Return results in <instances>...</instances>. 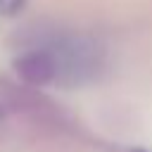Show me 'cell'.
Segmentation results:
<instances>
[{"mask_svg": "<svg viewBox=\"0 0 152 152\" xmlns=\"http://www.w3.org/2000/svg\"><path fill=\"white\" fill-rule=\"evenodd\" d=\"M131 152H147V150H140V147H135V150H131Z\"/></svg>", "mask_w": 152, "mask_h": 152, "instance_id": "cell-3", "label": "cell"}, {"mask_svg": "<svg viewBox=\"0 0 152 152\" xmlns=\"http://www.w3.org/2000/svg\"><path fill=\"white\" fill-rule=\"evenodd\" d=\"M24 5H26V0H0V14H2V17H12V14H17Z\"/></svg>", "mask_w": 152, "mask_h": 152, "instance_id": "cell-2", "label": "cell"}, {"mask_svg": "<svg viewBox=\"0 0 152 152\" xmlns=\"http://www.w3.org/2000/svg\"><path fill=\"white\" fill-rule=\"evenodd\" d=\"M14 69L17 74L26 81V83H33V86H45L50 83L57 71H59V62L52 52H45V50H33V52H26L21 55L17 62H14Z\"/></svg>", "mask_w": 152, "mask_h": 152, "instance_id": "cell-1", "label": "cell"}]
</instances>
